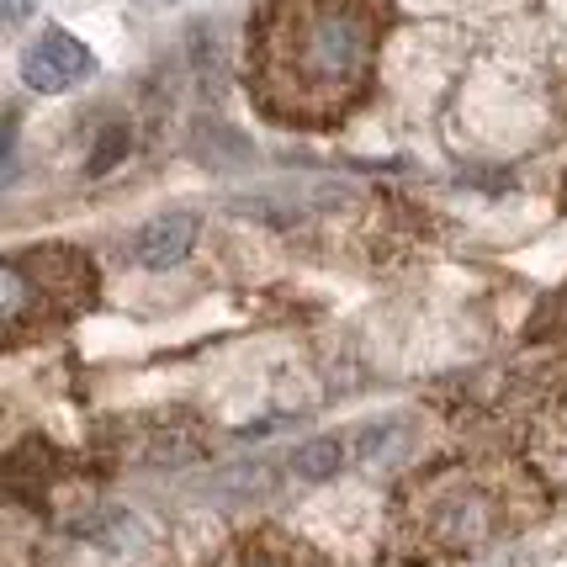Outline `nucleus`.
I'll list each match as a JSON object with an SVG mask.
<instances>
[{
  "label": "nucleus",
  "mask_w": 567,
  "mask_h": 567,
  "mask_svg": "<svg viewBox=\"0 0 567 567\" xmlns=\"http://www.w3.org/2000/svg\"><path fill=\"white\" fill-rule=\"evenodd\" d=\"M393 0H266L249 22V96L287 127H329L361 106Z\"/></svg>",
  "instance_id": "f257e3e1"
},
{
  "label": "nucleus",
  "mask_w": 567,
  "mask_h": 567,
  "mask_svg": "<svg viewBox=\"0 0 567 567\" xmlns=\"http://www.w3.org/2000/svg\"><path fill=\"white\" fill-rule=\"evenodd\" d=\"M542 509V488L509 462H445L420 472L393 504V551L414 567L456 563L515 536Z\"/></svg>",
  "instance_id": "f03ea898"
},
{
  "label": "nucleus",
  "mask_w": 567,
  "mask_h": 567,
  "mask_svg": "<svg viewBox=\"0 0 567 567\" xmlns=\"http://www.w3.org/2000/svg\"><path fill=\"white\" fill-rule=\"evenodd\" d=\"M96 260L74 245H32L6 255L0 271V319L6 346L17 350L32 334H49L96 302Z\"/></svg>",
  "instance_id": "7ed1b4c3"
},
{
  "label": "nucleus",
  "mask_w": 567,
  "mask_h": 567,
  "mask_svg": "<svg viewBox=\"0 0 567 567\" xmlns=\"http://www.w3.org/2000/svg\"><path fill=\"white\" fill-rule=\"evenodd\" d=\"M96 74V53L85 49L70 32H43L22 49V80L38 91V96H59V91H74L80 80Z\"/></svg>",
  "instance_id": "20e7f679"
},
{
  "label": "nucleus",
  "mask_w": 567,
  "mask_h": 567,
  "mask_svg": "<svg viewBox=\"0 0 567 567\" xmlns=\"http://www.w3.org/2000/svg\"><path fill=\"white\" fill-rule=\"evenodd\" d=\"M213 567H329L313 546L292 542L287 530H249Z\"/></svg>",
  "instance_id": "39448f33"
},
{
  "label": "nucleus",
  "mask_w": 567,
  "mask_h": 567,
  "mask_svg": "<svg viewBox=\"0 0 567 567\" xmlns=\"http://www.w3.org/2000/svg\"><path fill=\"white\" fill-rule=\"evenodd\" d=\"M197 245V218L192 213H165V218H154L138 228V239H133V260L144 266V271H171L181 266L186 255Z\"/></svg>",
  "instance_id": "423d86ee"
},
{
  "label": "nucleus",
  "mask_w": 567,
  "mask_h": 567,
  "mask_svg": "<svg viewBox=\"0 0 567 567\" xmlns=\"http://www.w3.org/2000/svg\"><path fill=\"white\" fill-rule=\"evenodd\" d=\"M350 462V445L340 441V435H319V441H308V445H297L292 451V477L297 483H329V477H340Z\"/></svg>",
  "instance_id": "0eeeda50"
},
{
  "label": "nucleus",
  "mask_w": 567,
  "mask_h": 567,
  "mask_svg": "<svg viewBox=\"0 0 567 567\" xmlns=\"http://www.w3.org/2000/svg\"><path fill=\"white\" fill-rule=\"evenodd\" d=\"M123 148H127V133H123V127H112V133L101 138V148H96V165H91V171H106L112 159H123Z\"/></svg>",
  "instance_id": "6e6552de"
},
{
  "label": "nucleus",
  "mask_w": 567,
  "mask_h": 567,
  "mask_svg": "<svg viewBox=\"0 0 567 567\" xmlns=\"http://www.w3.org/2000/svg\"><path fill=\"white\" fill-rule=\"evenodd\" d=\"M32 17V0H6V27H22Z\"/></svg>",
  "instance_id": "1a4fd4ad"
}]
</instances>
